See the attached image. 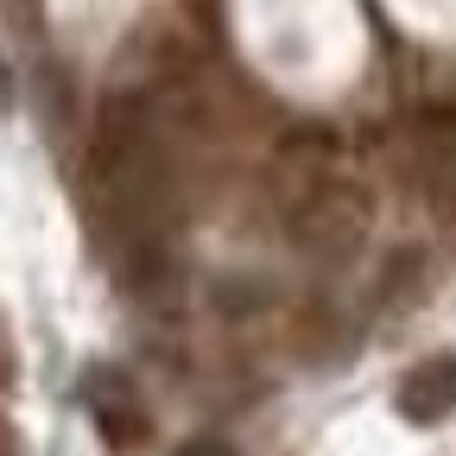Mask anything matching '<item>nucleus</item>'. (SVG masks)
<instances>
[{
    "label": "nucleus",
    "instance_id": "nucleus-4",
    "mask_svg": "<svg viewBox=\"0 0 456 456\" xmlns=\"http://www.w3.org/2000/svg\"><path fill=\"white\" fill-rule=\"evenodd\" d=\"M0 456H20V431H13L7 419H0Z\"/></svg>",
    "mask_w": 456,
    "mask_h": 456
},
{
    "label": "nucleus",
    "instance_id": "nucleus-6",
    "mask_svg": "<svg viewBox=\"0 0 456 456\" xmlns=\"http://www.w3.org/2000/svg\"><path fill=\"white\" fill-rule=\"evenodd\" d=\"M13 102V89H7V70H0V108H7Z\"/></svg>",
    "mask_w": 456,
    "mask_h": 456
},
{
    "label": "nucleus",
    "instance_id": "nucleus-3",
    "mask_svg": "<svg viewBox=\"0 0 456 456\" xmlns=\"http://www.w3.org/2000/svg\"><path fill=\"white\" fill-rule=\"evenodd\" d=\"M13 380V342H7V323H0V387Z\"/></svg>",
    "mask_w": 456,
    "mask_h": 456
},
{
    "label": "nucleus",
    "instance_id": "nucleus-1",
    "mask_svg": "<svg viewBox=\"0 0 456 456\" xmlns=\"http://www.w3.org/2000/svg\"><path fill=\"white\" fill-rule=\"evenodd\" d=\"M83 406H89V419H95V431H102L108 450H134V444H146L140 393H134V380H127L121 368L95 362V368L83 374Z\"/></svg>",
    "mask_w": 456,
    "mask_h": 456
},
{
    "label": "nucleus",
    "instance_id": "nucleus-5",
    "mask_svg": "<svg viewBox=\"0 0 456 456\" xmlns=\"http://www.w3.org/2000/svg\"><path fill=\"white\" fill-rule=\"evenodd\" d=\"M184 456H235V450H222V444H191Z\"/></svg>",
    "mask_w": 456,
    "mask_h": 456
},
{
    "label": "nucleus",
    "instance_id": "nucleus-2",
    "mask_svg": "<svg viewBox=\"0 0 456 456\" xmlns=\"http://www.w3.org/2000/svg\"><path fill=\"white\" fill-rule=\"evenodd\" d=\"M393 406H399V419H412V425H444L456 412V355L412 362L406 374H399V387H393Z\"/></svg>",
    "mask_w": 456,
    "mask_h": 456
}]
</instances>
